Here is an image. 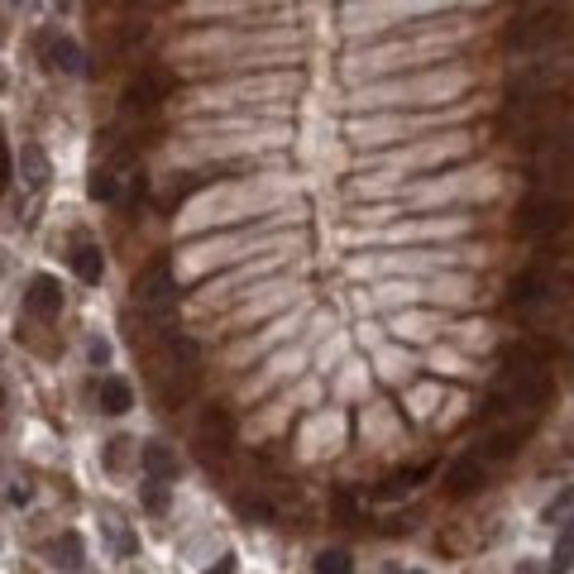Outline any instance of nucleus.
Masks as SVG:
<instances>
[{"label":"nucleus","mask_w":574,"mask_h":574,"mask_svg":"<svg viewBox=\"0 0 574 574\" xmlns=\"http://www.w3.org/2000/svg\"><path fill=\"white\" fill-rule=\"evenodd\" d=\"M551 398V374H546V364L536 359V354H517L503 378H498V388H493V402H488V412H541V402Z\"/></svg>","instance_id":"nucleus-1"},{"label":"nucleus","mask_w":574,"mask_h":574,"mask_svg":"<svg viewBox=\"0 0 574 574\" xmlns=\"http://www.w3.org/2000/svg\"><path fill=\"white\" fill-rule=\"evenodd\" d=\"M565 34H570L565 5H536V10L517 15V20L508 24L503 44H508V53H517V58H541V53H551L555 44H565Z\"/></svg>","instance_id":"nucleus-2"},{"label":"nucleus","mask_w":574,"mask_h":574,"mask_svg":"<svg viewBox=\"0 0 574 574\" xmlns=\"http://www.w3.org/2000/svg\"><path fill=\"white\" fill-rule=\"evenodd\" d=\"M531 177L541 187H570L574 182V125H546L531 154Z\"/></svg>","instance_id":"nucleus-3"},{"label":"nucleus","mask_w":574,"mask_h":574,"mask_svg":"<svg viewBox=\"0 0 574 574\" xmlns=\"http://www.w3.org/2000/svg\"><path fill=\"white\" fill-rule=\"evenodd\" d=\"M230 441H235V421H230V412H225V407H206V412H201V426H197V455L206 464H225Z\"/></svg>","instance_id":"nucleus-4"},{"label":"nucleus","mask_w":574,"mask_h":574,"mask_svg":"<svg viewBox=\"0 0 574 574\" xmlns=\"http://www.w3.org/2000/svg\"><path fill=\"white\" fill-rule=\"evenodd\" d=\"M565 221H570V211H565V201L555 197H527L522 201V211H517V230L522 235H555V230H565Z\"/></svg>","instance_id":"nucleus-5"},{"label":"nucleus","mask_w":574,"mask_h":574,"mask_svg":"<svg viewBox=\"0 0 574 574\" xmlns=\"http://www.w3.org/2000/svg\"><path fill=\"white\" fill-rule=\"evenodd\" d=\"M134 302L144 311H168L177 302V283H173V268L168 264H149L144 268V278H139V287H134Z\"/></svg>","instance_id":"nucleus-6"},{"label":"nucleus","mask_w":574,"mask_h":574,"mask_svg":"<svg viewBox=\"0 0 574 574\" xmlns=\"http://www.w3.org/2000/svg\"><path fill=\"white\" fill-rule=\"evenodd\" d=\"M24 311H29V316H39V321H53V316L63 311V287H58V278L39 273L34 283L24 287Z\"/></svg>","instance_id":"nucleus-7"},{"label":"nucleus","mask_w":574,"mask_h":574,"mask_svg":"<svg viewBox=\"0 0 574 574\" xmlns=\"http://www.w3.org/2000/svg\"><path fill=\"white\" fill-rule=\"evenodd\" d=\"M163 96H168V77L163 72H139V77H130V87H125V106L130 111H154Z\"/></svg>","instance_id":"nucleus-8"},{"label":"nucleus","mask_w":574,"mask_h":574,"mask_svg":"<svg viewBox=\"0 0 574 574\" xmlns=\"http://www.w3.org/2000/svg\"><path fill=\"white\" fill-rule=\"evenodd\" d=\"M546 297H555L551 268H531V273H522L517 287H512V302H517V307H536V302H546Z\"/></svg>","instance_id":"nucleus-9"},{"label":"nucleus","mask_w":574,"mask_h":574,"mask_svg":"<svg viewBox=\"0 0 574 574\" xmlns=\"http://www.w3.org/2000/svg\"><path fill=\"white\" fill-rule=\"evenodd\" d=\"M479 484H484V455H479V450H469V455H460L455 469H450V493L464 498V493H474Z\"/></svg>","instance_id":"nucleus-10"},{"label":"nucleus","mask_w":574,"mask_h":574,"mask_svg":"<svg viewBox=\"0 0 574 574\" xmlns=\"http://www.w3.org/2000/svg\"><path fill=\"white\" fill-rule=\"evenodd\" d=\"M139 460H144V474H149L154 484H173V479H177V455L163 441H149Z\"/></svg>","instance_id":"nucleus-11"},{"label":"nucleus","mask_w":574,"mask_h":574,"mask_svg":"<svg viewBox=\"0 0 574 574\" xmlns=\"http://www.w3.org/2000/svg\"><path fill=\"white\" fill-rule=\"evenodd\" d=\"M48 560L58 565L63 574H82V536L77 531H63V536H53V546H48Z\"/></svg>","instance_id":"nucleus-12"},{"label":"nucleus","mask_w":574,"mask_h":574,"mask_svg":"<svg viewBox=\"0 0 574 574\" xmlns=\"http://www.w3.org/2000/svg\"><path fill=\"white\" fill-rule=\"evenodd\" d=\"M44 63L58 67V72H82V48L72 39H48L44 44Z\"/></svg>","instance_id":"nucleus-13"},{"label":"nucleus","mask_w":574,"mask_h":574,"mask_svg":"<svg viewBox=\"0 0 574 574\" xmlns=\"http://www.w3.org/2000/svg\"><path fill=\"white\" fill-rule=\"evenodd\" d=\"M72 268H77L82 283H101V273H106V254H101L96 244H77V249H72Z\"/></svg>","instance_id":"nucleus-14"},{"label":"nucleus","mask_w":574,"mask_h":574,"mask_svg":"<svg viewBox=\"0 0 574 574\" xmlns=\"http://www.w3.org/2000/svg\"><path fill=\"white\" fill-rule=\"evenodd\" d=\"M130 402H134V388L125 378H106V383H101V412L120 417V412H130Z\"/></svg>","instance_id":"nucleus-15"},{"label":"nucleus","mask_w":574,"mask_h":574,"mask_svg":"<svg viewBox=\"0 0 574 574\" xmlns=\"http://www.w3.org/2000/svg\"><path fill=\"white\" fill-rule=\"evenodd\" d=\"M101 527H106V536H111V551L120 555V560H130V555L139 551V536H134V531L125 527V522H120V517H106V522H101Z\"/></svg>","instance_id":"nucleus-16"},{"label":"nucleus","mask_w":574,"mask_h":574,"mask_svg":"<svg viewBox=\"0 0 574 574\" xmlns=\"http://www.w3.org/2000/svg\"><path fill=\"white\" fill-rule=\"evenodd\" d=\"M551 570L555 574H565L574 570V517L560 527V536H555V555H551Z\"/></svg>","instance_id":"nucleus-17"},{"label":"nucleus","mask_w":574,"mask_h":574,"mask_svg":"<svg viewBox=\"0 0 574 574\" xmlns=\"http://www.w3.org/2000/svg\"><path fill=\"white\" fill-rule=\"evenodd\" d=\"M517 431H498V436H488V445L484 450H479V455H484V460H503V455H512V450H517Z\"/></svg>","instance_id":"nucleus-18"},{"label":"nucleus","mask_w":574,"mask_h":574,"mask_svg":"<svg viewBox=\"0 0 574 574\" xmlns=\"http://www.w3.org/2000/svg\"><path fill=\"white\" fill-rule=\"evenodd\" d=\"M316 574H354V560L345 551H321L316 555Z\"/></svg>","instance_id":"nucleus-19"},{"label":"nucleus","mask_w":574,"mask_h":574,"mask_svg":"<svg viewBox=\"0 0 574 574\" xmlns=\"http://www.w3.org/2000/svg\"><path fill=\"white\" fill-rule=\"evenodd\" d=\"M91 197H96V201H111V197H115V177H111V173H91Z\"/></svg>","instance_id":"nucleus-20"},{"label":"nucleus","mask_w":574,"mask_h":574,"mask_svg":"<svg viewBox=\"0 0 574 574\" xmlns=\"http://www.w3.org/2000/svg\"><path fill=\"white\" fill-rule=\"evenodd\" d=\"M24 163H29V182L39 187V182H44V158L34 154V149H29V154H24Z\"/></svg>","instance_id":"nucleus-21"},{"label":"nucleus","mask_w":574,"mask_h":574,"mask_svg":"<svg viewBox=\"0 0 574 574\" xmlns=\"http://www.w3.org/2000/svg\"><path fill=\"white\" fill-rule=\"evenodd\" d=\"M5 182H10V154H5V139H0V192H5Z\"/></svg>","instance_id":"nucleus-22"},{"label":"nucleus","mask_w":574,"mask_h":574,"mask_svg":"<svg viewBox=\"0 0 574 574\" xmlns=\"http://www.w3.org/2000/svg\"><path fill=\"white\" fill-rule=\"evenodd\" d=\"M206 574H235V560H230V555H225L221 565H216V570H206Z\"/></svg>","instance_id":"nucleus-23"},{"label":"nucleus","mask_w":574,"mask_h":574,"mask_svg":"<svg viewBox=\"0 0 574 574\" xmlns=\"http://www.w3.org/2000/svg\"><path fill=\"white\" fill-rule=\"evenodd\" d=\"M522 574H541V570H536V565H522Z\"/></svg>","instance_id":"nucleus-24"},{"label":"nucleus","mask_w":574,"mask_h":574,"mask_svg":"<svg viewBox=\"0 0 574 574\" xmlns=\"http://www.w3.org/2000/svg\"><path fill=\"white\" fill-rule=\"evenodd\" d=\"M388 574H421V570H388Z\"/></svg>","instance_id":"nucleus-25"},{"label":"nucleus","mask_w":574,"mask_h":574,"mask_svg":"<svg viewBox=\"0 0 574 574\" xmlns=\"http://www.w3.org/2000/svg\"><path fill=\"white\" fill-rule=\"evenodd\" d=\"M0 39H5V24H0Z\"/></svg>","instance_id":"nucleus-26"},{"label":"nucleus","mask_w":574,"mask_h":574,"mask_svg":"<svg viewBox=\"0 0 574 574\" xmlns=\"http://www.w3.org/2000/svg\"><path fill=\"white\" fill-rule=\"evenodd\" d=\"M0 398H5V393H0Z\"/></svg>","instance_id":"nucleus-27"}]
</instances>
